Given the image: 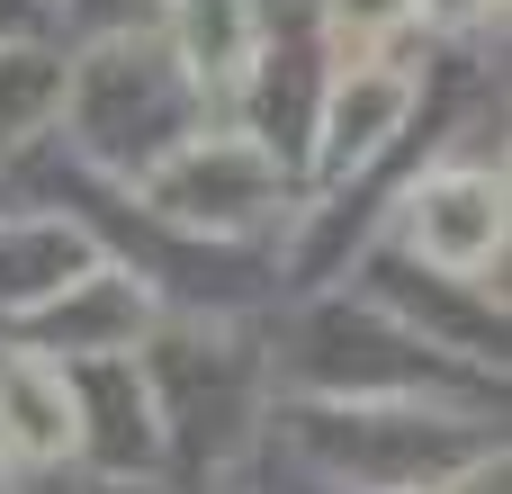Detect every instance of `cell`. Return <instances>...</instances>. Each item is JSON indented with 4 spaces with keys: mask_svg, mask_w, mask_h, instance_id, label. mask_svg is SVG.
<instances>
[{
    "mask_svg": "<svg viewBox=\"0 0 512 494\" xmlns=\"http://www.w3.org/2000/svg\"><path fill=\"white\" fill-rule=\"evenodd\" d=\"M144 198L171 216V225H207V234H234L252 216H270L279 198V171L252 135H189L171 144L153 171H144Z\"/></svg>",
    "mask_w": 512,
    "mask_h": 494,
    "instance_id": "cell-1",
    "label": "cell"
},
{
    "mask_svg": "<svg viewBox=\"0 0 512 494\" xmlns=\"http://www.w3.org/2000/svg\"><path fill=\"white\" fill-rule=\"evenodd\" d=\"M414 252L450 279H477L504 252V180L495 171H441L414 189Z\"/></svg>",
    "mask_w": 512,
    "mask_h": 494,
    "instance_id": "cell-2",
    "label": "cell"
},
{
    "mask_svg": "<svg viewBox=\"0 0 512 494\" xmlns=\"http://www.w3.org/2000/svg\"><path fill=\"white\" fill-rule=\"evenodd\" d=\"M414 108V72H387V63H342L333 99H324V171H360Z\"/></svg>",
    "mask_w": 512,
    "mask_h": 494,
    "instance_id": "cell-3",
    "label": "cell"
},
{
    "mask_svg": "<svg viewBox=\"0 0 512 494\" xmlns=\"http://www.w3.org/2000/svg\"><path fill=\"white\" fill-rule=\"evenodd\" d=\"M0 441L27 459H63L81 441V396L45 360H0Z\"/></svg>",
    "mask_w": 512,
    "mask_h": 494,
    "instance_id": "cell-4",
    "label": "cell"
},
{
    "mask_svg": "<svg viewBox=\"0 0 512 494\" xmlns=\"http://www.w3.org/2000/svg\"><path fill=\"white\" fill-rule=\"evenodd\" d=\"M252 45H261L252 0H180V63H189V81H216V90L243 81Z\"/></svg>",
    "mask_w": 512,
    "mask_h": 494,
    "instance_id": "cell-5",
    "label": "cell"
},
{
    "mask_svg": "<svg viewBox=\"0 0 512 494\" xmlns=\"http://www.w3.org/2000/svg\"><path fill=\"white\" fill-rule=\"evenodd\" d=\"M81 261H90V243L72 225H0V306H36V297L72 288Z\"/></svg>",
    "mask_w": 512,
    "mask_h": 494,
    "instance_id": "cell-6",
    "label": "cell"
},
{
    "mask_svg": "<svg viewBox=\"0 0 512 494\" xmlns=\"http://www.w3.org/2000/svg\"><path fill=\"white\" fill-rule=\"evenodd\" d=\"M324 9H333V45H342V54H360V45H378L387 27H405V9H414V0H324Z\"/></svg>",
    "mask_w": 512,
    "mask_h": 494,
    "instance_id": "cell-7",
    "label": "cell"
},
{
    "mask_svg": "<svg viewBox=\"0 0 512 494\" xmlns=\"http://www.w3.org/2000/svg\"><path fill=\"white\" fill-rule=\"evenodd\" d=\"M423 9H432V18H441V27H468V18H477V9H486V0H423Z\"/></svg>",
    "mask_w": 512,
    "mask_h": 494,
    "instance_id": "cell-8",
    "label": "cell"
},
{
    "mask_svg": "<svg viewBox=\"0 0 512 494\" xmlns=\"http://www.w3.org/2000/svg\"><path fill=\"white\" fill-rule=\"evenodd\" d=\"M0 494H9V486H0Z\"/></svg>",
    "mask_w": 512,
    "mask_h": 494,
    "instance_id": "cell-9",
    "label": "cell"
}]
</instances>
